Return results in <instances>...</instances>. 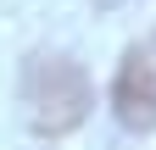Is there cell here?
I'll list each match as a JSON object with an SVG mask.
<instances>
[{"label":"cell","instance_id":"obj_2","mask_svg":"<svg viewBox=\"0 0 156 150\" xmlns=\"http://www.w3.org/2000/svg\"><path fill=\"white\" fill-rule=\"evenodd\" d=\"M112 111L134 134H151L156 128V39L128 45L123 67H117V84H112Z\"/></svg>","mask_w":156,"mask_h":150},{"label":"cell","instance_id":"obj_1","mask_svg":"<svg viewBox=\"0 0 156 150\" xmlns=\"http://www.w3.org/2000/svg\"><path fill=\"white\" fill-rule=\"evenodd\" d=\"M23 117L34 134H67L89 117L95 106V89L84 78V67L62 50H34L23 61Z\"/></svg>","mask_w":156,"mask_h":150}]
</instances>
